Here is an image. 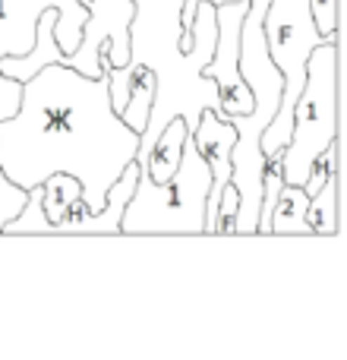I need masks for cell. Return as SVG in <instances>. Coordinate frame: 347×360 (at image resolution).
Returning a JSON list of instances; mask_svg holds the SVG:
<instances>
[{
  "label": "cell",
  "instance_id": "obj_1",
  "mask_svg": "<svg viewBox=\"0 0 347 360\" xmlns=\"http://www.w3.org/2000/svg\"><path fill=\"white\" fill-rule=\"evenodd\" d=\"M139 133L111 105L107 76L48 63L19 82V101L0 120V177L19 190L70 174L82 186V215L105 205L111 184L136 162Z\"/></svg>",
  "mask_w": 347,
  "mask_h": 360
},
{
  "label": "cell",
  "instance_id": "obj_2",
  "mask_svg": "<svg viewBox=\"0 0 347 360\" xmlns=\"http://www.w3.org/2000/svg\"><path fill=\"white\" fill-rule=\"evenodd\" d=\"M209 186L211 171L190 133L168 180L155 184L149 171L139 168L133 196L120 215V234H205Z\"/></svg>",
  "mask_w": 347,
  "mask_h": 360
},
{
  "label": "cell",
  "instance_id": "obj_3",
  "mask_svg": "<svg viewBox=\"0 0 347 360\" xmlns=\"http://www.w3.org/2000/svg\"><path fill=\"white\" fill-rule=\"evenodd\" d=\"M338 82H341V29L338 38L319 44L306 57V76L291 117V139L278 152L284 184L303 186L313 162L338 136Z\"/></svg>",
  "mask_w": 347,
  "mask_h": 360
},
{
  "label": "cell",
  "instance_id": "obj_4",
  "mask_svg": "<svg viewBox=\"0 0 347 360\" xmlns=\"http://www.w3.org/2000/svg\"><path fill=\"white\" fill-rule=\"evenodd\" d=\"M262 32H266L268 54H272L275 67L281 70V101L272 124L259 136V149L266 155H278L291 139L294 101L303 89L306 57H310L313 48L332 41V38H325L316 29L310 0H268L266 16H262Z\"/></svg>",
  "mask_w": 347,
  "mask_h": 360
},
{
  "label": "cell",
  "instance_id": "obj_5",
  "mask_svg": "<svg viewBox=\"0 0 347 360\" xmlns=\"http://www.w3.org/2000/svg\"><path fill=\"white\" fill-rule=\"evenodd\" d=\"M89 19L82 25L79 44L67 54V63L86 76H101V54L107 63L124 67L130 60V22L133 0H79Z\"/></svg>",
  "mask_w": 347,
  "mask_h": 360
},
{
  "label": "cell",
  "instance_id": "obj_6",
  "mask_svg": "<svg viewBox=\"0 0 347 360\" xmlns=\"http://www.w3.org/2000/svg\"><path fill=\"white\" fill-rule=\"evenodd\" d=\"M249 0H237V4L215 6V51H211L209 63L202 67V76H209L218 86V98H221V114L234 117V114H247L253 108V92L240 76V25L247 16Z\"/></svg>",
  "mask_w": 347,
  "mask_h": 360
},
{
  "label": "cell",
  "instance_id": "obj_7",
  "mask_svg": "<svg viewBox=\"0 0 347 360\" xmlns=\"http://www.w3.org/2000/svg\"><path fill=\"white\" fill-rule=\"evenodd\" d=\"M192 143L202 152L205 165L211 171V186H209V199H205V234L215 231V212H218V199H221V190L230 184V149L237 143V133L230 127V120L224 114L205 108L199 114V124L192 130Z\"/></svg>",
  "mask_w": 347,
  "mask_h": 360
},
{
  "label": "cell",
  "instance_id": "obj_8",
  "mask_svg": "<svg viewBox=\"0 0 347 360\" xmlns=\"http://www.w3.org/2000/svg\"><path fill=\"white\" fill-rule=\"evenodd\" d=\"M306 205H310V196L303 186L284 184L275 199L272 218H268V234H313L306 221Z\"/></svg>",
  "mask_w": 347,
  "mask_h": 360
},
{
  "label": "cell",
  "instance_id": "obj_9",
  "mask_svg": "<svg viewBox=\"0 0 347 360\" xmlns=\"http://www.w3.org/2000/svg\"><path fill=\"white\" fill-rule=\"evenodd\" d=\"M306 221H310L313 234H338V168L329 171V180L319 186L316 196H310L306 205Z\"/></svg>",
  "mask_w": 347,
  "mask_h": 360
},
{
  "label": "cell",
  "instance_id": "obj_10",
  "mask_svg": "<svg viewBox=\"0 0 347 360\" xmlns=\"http://www.w3.org/2000/svg\"><path fill=\"white\" fill-rule=\"evenodd\" d=\"M41 190H44L41 205H44V215H48L51 228H54V224H60L63 218L70 215V209H73V205L79 202V196H82L79 180H73L70 174H51V177H44Z\"/></svg>",
  "mask_w": 347,
  "mask_h": 360
},
{
  "label": "cell",
  "instance_id": "obj_11",
  "mask_svg": "<svg viewBox=\"0 0 347 360\" xmlns=\"http://www.w3.org/2000/svg\"><path fill=\"white\" fill-rule=\"evenodd\" d=\"M41 199H44L41 186L25 190V199H22V205H19V212L13 218H6V221L0 224V231H4V234H13V231H19V234H54L48 215H44Z\"/></svg>",
  "mask_w": 347,
  "mask_h": 360
},
{
  "label": "cell",
  "instance_id": "obj_12",
  "mask_svg": "<svg viewBox=\"0 0 347 360\" xmlns=\"http://www.w3.org/2000/svg\"><path fill=\"white\" fill-rule=\"evenodd\" d=\"M234 221H237V190L234 184H228L221 190V199H218L215 231L211 234H234Z\"/></svg>",
  "mask_w": 347,
  "mask_h": 360
},
{
  "label": "cell",
  "instance_id": "obj_13",
  "mask_svg": "<svg viewBox=\"0 0 347 360\" xmlns=\"http://www.w3.org/2000/svg\"><path fill=\"white\" fill-rule=\"evenodd\" d=\"M313 6V19H316V29L322 32L325 38H335L338 35V6L341 0H310Z\"/></svg>",
  "mask_w": 347,
  "mask_h": 360
},
{
  "label": "cell",
  "instance_id": "obj_14",
  "mask_svg": "<svg viewBox=\"0 0 347 360\" xmlns=\"http://www.w3.org/2000/svg\"><path fill=\"white\" fill-rule=\"evenodd\" d=\"M202 4V0H183V6H180V29H183V35L177 38V48L180 51H190L192 48V32H190V25H192V16H196V6ZM205 4H211V6H221V4H237V0H205Z\"/></svg>",
  "mask_w": 347,
  "mask_h": 360
}]
</instances>
